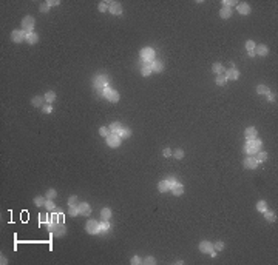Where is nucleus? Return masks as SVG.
<instances>
[{
    "instance_id": "6ab92c4d",
    "label": "nucleus",
    "mask_w": 278,
    "mask_h": 265,
    "mask_svg": "<svg viewBox=\"0 0 278 265\" xmlns=\"http://www.w3.org/2000/svg\"><path fill=\"white\" fill-rule=\"evenodd\" d=\"M238 12H240V14H243V16H247V14H250V6H249L246 2L238 3Z\"/></svg>"
},
{
    "instance_id": "6e6552de",
    "label": "nucleus",
    "mask_w": 278,
    "mask_h": 265,
    "mask_svg": "<svg viewBox=\"0 0 278 265\" xmlns=\"http://www.w3.org/2000/svg\"><path fill=\"white\" fill-rule=\"evenodd\" d=\"M107 145L111 148H117L121 145V137H119L116 132H110V136L107 137Z\"/></svg>"
},
{
    "instance_id": "7ed1b4c3",
    "label": "nucleus",
    "mask_w": 278,
    "mask_h": 265,
    "mask_svg": "<svg viewBox=\"0 0 278 265\" xmlns=\"http://www.w3.org/2000/svg\"><path fill=\"white\" fill-rule=\"evenodd\" d=\"M141 57L145 63H152L153 59H155V49L153 48H144L141 51Z\"/></svg>"
},
{
    "instance_id": "58836bf2",
    "label": "nucleus",
    "mask_w": 278,
    "mask_h": 265,
    "mask_svg": "<svg viewBox=\"0 0 278 265\" xmlns=\"http://www.w3.org/2000/svg\"><path fill=\"white\" fill-rule=\"evenodd\" d=\"M99 134H101L102 137H108V136H110V129L105 128V126H101V128H99Z\"/></svg>"
},
{
    "instance_id": "5701e85b",
    "label": "nucleus",
    "mask_w": 278,
    "mask_h": 265,
    "mask_svg": "<svg viewBox=\"0 0 278 265\" xmlns=\"http://www.w3.org/2000/svg\"><path fill=\"white\" fill-rule=\"evenodd\" d=\"M37 40H39V36H37L34 31L26 34V42H28L30 45H34V43H37Z\"/></svg>"
},
{
    "instance_id": "a18cd8bd",
    "label": "nucleus",
    "mask_w": 278,
    "mask_h": 265,
    "mask_svg": "<svg viewBox=\"0 0 278 265\" xmlns=\"http://www.w3.org/2000/svg\"><path fill=\"white\" fill-rule=\"evenodd\" d=\"M213 250H216V251H221V250H224V242H222V241H218V242H215V244H213Z\"/></svg>"
},
{
    "instance_id": "72a5a7b5",
    "label": "nucleus",
    "mask_w": 278,
    "mask_h": 265,
    "mask_svg": "<svg viewBox=\"0 0 278 265\" xmlns=\"http://www.w3.org/2000/svg\"><path fill=\"white\" fill-rule=\"evenodd\" d=\"M45 202H46V197H42V196L34 197V204H36L37 207H45Z\"/></svg>"
},
{
    "instance_id": "e433bc0d",
    "label": "nucleus",
    "mask_w": 278,
    "mask_h": 265,
    "mask_svg": "<svg viewBox=\"0 0 278 265\" xmlns=\"http://www.w3.org/2000/svg\"><path fill=\"white\" fill-rule=\"evenodd\" d=\"M45 208L48 210V211H53L56 208V204L53 202V199H46V202H45Z\"/></svg>"
},
{
    "instance_id": "79ce46f5",
    "label": "nucleus",
    "mask_w": 278,
    "mask_h": 265,
    "mask_svg": "<svg viewBox=\"0 0 278 265\" xmlns=\"http://www.w3.org/2000/svg\"><path fill=\"white\" fill-rule=\"evenodd\" d=\"M255 46H257V45H255L254 40H247V42H246V49H247V51H254Z\"/></svg>"
},
{
    "instance_id": "aec40b11",
    "label": "nucleus",
    "mask_w": 278,
    "mask_h": 265,
    "mask_svg": "<svg viewBox=\"0 0 278 265\" xmlns=\"http://www.w3.org/2000/svg\"><path fill=\"white\" fill-rule=\"evenodd\" d=\"M164 70V63L161 60H153L152 62V71L153 73H161Z\"/></svg>"
},
{
    "instance_id": "8fccbe9b",
    "label": "nucleus",
    "mask_w": 278,
    "mask_h": 265,
    "mask_svg": "<svg viewBox=\"0 0 278 265\" xmlns=\"http://www.w3.org/2000/svg\"><path fill=\"white\" fill-rule=\"evenodd\" d=\"M131 263H133V265H139V263H142V259L139 256H133V257H131Z\"/></svg>"
},
{
    "instance_id": "37998d69",
    "label": "nucleus",
    "mask_w": 278,
    "mask_h": 265,
    "mask_svg": "<svg viewBox=\"0 0 278 265\" xmlns=\"http://www.w3.org/2000/svg\"><path fill=\"white\" fill-rule=\"evenodd\" d=\"M68 214H70L71 217H74V216H77V214H79L77 205H76V207H70V210H68Z\"/></svg>"
},
{
    "instance_id": "c03bdc74",
    "label": "nucleus",
    "mask_w": 278,
    "mask_h": 265,
    "mask_svg": "<svg viewBox=\"0 0 278 265\" xmlns=\"http://www.w3.org/2000/svg\"><path fill=\"white\" fill-rule=\"evenodd\" d=\"M48 220H50V217H48V214H46V213L39 214V222H40V223H46Z\"/></svg>"
},
{
    "instance_id": "49530a36",
    "label": "nucleus",
    "mask_w": 278,
    "mask_h": 265,
    "mask_svg": "<svg viewBox=\"0 0 278 265\" xmlns=\"http://www.w3.org/2000/svg\"><path fill=\"white\" fill-rule=\"evenodd\" d=\"M144 263H147V265H155L156 263V259L153 257V256H147L144 259Z\"/></svg>"
},
{
    "instance_id": "2eb2a0df",
    "label": "nucleus",
    "mask_w": 278,
    "mask_h": 265,
    "mask_svg": "<svg viewBox=\"0 0 278 265\" xmlns=\"http://www.w3.org/2000/svg\"><path fill=\"white\" fill-rule=\"evenodd\" d=\"M254 51H255L257 56H261V57H264V56L269 54V48H267L266 45H257Z\"/></svg>"
},
{
    "instance_id": "4d7b16f0",
    "label": "nucleus",
    "mask_w": 278,
    "mask_h": 265,
    "mask_svg": "<svg viewBox=\"0 0 278 265\" xmlns=\"http://www.w3.org/2000/svg\"><path fill=\"white\" fill-rule=\"evenodd\" d=\"M0 262H2V265H6V263H8V259L2 254V257H0Z\"/></svg>"
},
{
    "instance_id": "b1692460",
    "label": "nucleus",
    "mask_w": 278,
    "mask_h": 265,
    "mask_svg": "<svg viewBox=\"0 0 278 265\" xmlns=\"http://www.w3.org/2000/svg\"><path fill=\"white\" fill-rule=\"evenodd\" d=\"M153 71H152V63H144V66H142V70H141V74L144 76V77H147V76H150Z\"/></svg>"
},
{
    "instance_id": "f257e3e1",
    "label": "nucleus",
    "mask_w": 278,
    "mask_h": 265,
    "mask_svg": "<svg viewBox=\"0 0 278 265\" xmlns=\"http://www.w3.org/2000/svg\"><path fill=\"white\" fill-rule=\"evenodd\" d=\"M261 150V140L257 137V139H254V140H247V143H246V147H244V153L247 154V156H254L255 153H258Z\"/></svg>"
},
{
    "instance_id": "4468645a",
    "label": "nucleus",
    "mask_w": 278,
    "mask_h": 265,
    "mask_svg": "<svg viewBox=\"0 0 278 265\" xmlns=\"http://www.w3.org/2000/svg\"><path fill=\"white\" fill-rule=\"evenodd\" d=\"M77 210H79V214H84V216H90L91 213V207L87 202H81L77 205Z\"/></svg>"
},
{
    "instance_id": "09e8293b",
    "label": "nucleus",
    "mask_w": 278,
    "mask_h": 265,
    "mask_svg": "<svg viewBox=\"0 0 278 265\" xmlns=\"http://www.w3.org/2000/svg\"><path fill=\"white\" fill-rule=\"evenodd\" d=\"M68 205H70V207H76V205H77V197H76V196H71V197L68 199Z\"/></svg>"
},
{
    "instance_id": "f3484780",
    "label": "nucleus",
    "mask_w": 278,
    "mask_h": 265,
    "mask_svg": "<svg viewBox=\"0 0 278 265\" xmlns=\"http://www.w3.org/2000/svg\"><path fill=\"white\" fill-rule=\"evenodd\" d=\"M43 100H45V97H42V96H34L31 99V105L36 107V108H42L43 107Z\"/></svg>"
},
{
    "instance_id": "4be33fe9",
    "label": "nucleus",
    "mask_w": 278,
    "mask_h": 265,
    "mask_svg": "<svg viewBox=\"0 0 278 265\" xmlns=\"http://www.w3.org/2000/svg\"><path fill=\"white\" fill-rule=\"evenodd\" d=\"M255 156H257V157H255V161H257L258 164L266 162V161H267V153H266V151H261V150H260L258 153H255Z\"/></svg>"
},
{
    "instance_id": "a19ab883",
    "label": "nucleus",
    "mask_w": 278,
    "mask_h": 265,
    "mask_svg": "<svg viewBox=\"0 0 278 265\" xmlns=\"http://www.w3.org/2000/svg\"><path fill=\"white\" fill-rule=\"evenodd\" d=\"M173 156H175L176 159H179V161H181V159H184V150H181V148L175 150V151H173Z\"/></svg>"
},
{
    "instance_id": "393cba45",
    "label": "nucleus",
    "mask_w": 278,
    "mask_h": 265,
    "mask_svg": "<svg viewBox=\"0 0 278 265\" xmlns=\"http://www.w3.org/2000/svg\"><path fill=\"white\" fill-rule=\"evenodd\" d=\"M158 190H159V193H165V191H168V190H170L168 182H167V180H161L159 183H158Z\"/></svg>"
},
{
    "instance_id": "864d4df0",
    "label": "nucleus",
    "mask_w": 278,
    "mask_h": 265,
    "mask_svg": "<svg viewBox=\"0 0 278 265\" xmlns=\"http://www.w3.org/2000/svg\"><path fill=\"white\" fill-rule=\"evenodd\" d=\"M167 182H168V187L171 188V187H173V185H175V183H176L178 180H176L175 177H168V179H167Z\"/></svg>"
},
{
    "instance_id": "dca6fc26",
    "label": "nucleus",
    "mask_w": 278,
    "mask_h": 265,
    "mask_svg": "<svg viewBox=\"0 0 278 265\" xmlns=\"http://www.w3.org/2000/svg\"><path fill=\"white\" fill-rule=\"evenodd\" d=\"M200 250L203 251V253H210V251L213 250V244L209 242V241H203L200 244Z\"/></svg>"
},
{
    "instance_id": "2f4dec72",
    "label": "nucleus",
    "mask_w": 278,
    "mask_h": 265,
    "mask_svg": "<svg viewBox=\"0 0 278 265\" xmlns=\"http://www.w3.org/2000/svg\"><path fill=\"white\" fill-rule=\"evenodd\" d=\"M212 70H213V73H216V74H222V71H224V66H222V63L216 62V63H213V66H212Z\"/></svg>"
},
{
    "instance_id": "c85d7f7f",
    "label": "nucleus",
    "mask_w": 278,
    "mask_h": 265,
    "mask_svg": "<svg viewBox=\"0 0 278 265\" xmlns=\"http://www.w3.org/2000/svg\"><path fill=\"white\" fill-rule=\"evenodd\" d=\"M54 100H56V92L54 91H48L45 94V102L46 103H53Z\"/></svg>"
},
{
    "instance_id": "c756f323",
    "label": "nucleus",
    "mask_w": 278,
    "mask_h": 265,
    "mask_svg": "<svg viewBox=\"0 0 278 265\" xmlns=\"http://www.w3.org/2000/svg\"><path fill=\"white\" fill-rule=\"evenodd\" d=\"M226 83H227V77L224 76V74H218V76H216V85L224 86Z\"/></svg>"
},
{
    "instance_id": "39448f33",
    "label": "nucleus",
    "mask_w": 278,
    "mask_h": 265,
    "mask_svg": "<svg viewBox=\"0 0 278 265\" xmlns=\"http://www.w3.org/2000/svg\"><path fill=\"white\" fill-rule=\"evenodd\" d=\"M65 233H67V227H65L63 222H59V223H54V225H53V231H51L53 236L60 237V236H63Z\"/></svg>"
},
{
    "instance_id": "cd10ccee",
    "label": "nucleus",
    "mask_w": 278,
    "mask_h": 265,
    "mask_svg": "<svg viewBox=\"0 0 278 265\" xmlns=\"http://www.w3.org/2000/svg\"><path fill=\"white\" fill-rule=\"evenodd\" d=\"M116 134L121 137V139H122V137H130V136H131V131H130L128 128H121V129L116 132Z\"/></svg>"
},
{
    "instance_id": "412c9836",
    "label": "nucleus",
    "mask_w": 278,
    "mask_h": 265,
    "mask_svg": "<svg viewBox=\"0 0 278 265\" xmlns=\"http://www.w3.org/2000/svg\"><path fill=\"white\" fill-rule=\"evenodd\" d=\"M232 16V9L229 8V6H222L221 9H219V17L221 19H229Z\"/></svg>"
},
{
    "instance_id": "9b49d317",
    "label": "nucleus",
    "mask_w": 278,
    "mask_h": 265,
    "mask_svg": "<svg viewBox=\"0 0 278 265\" xmlns=\"http://www.w3.org/2000/svg\"><path fill=\"white\" fill-rule=\"evenodd\" d=\"M243 165H244V168H247V170H255V168H257V165H258V162L255 161V157H254V156H247V157L244 159Z\"/></svg>"
},
{
    "instance_id": "f704fd0d",
    "label": "nucleus",
    "mask_w": 278,
    "mask_h": 265,
    "mask_svg": "<svg viewBox=\"0 0 278 265\" xmlns=\"http://www.w3.org/2000/svg\"><path fill=\"white\" fill-rule=\"evenodd\" d=\"M257 210L260 211V213H264V211L267 210V204H266V201H260V202L257 204Z\"/></svg>"
},
{
    "instance_id": "f03ea898",
    "label": "nucleus",
    "mask_w": 278,
    "mask_h": 265,
    "mask_svg": "<svg viewBox=\"0 0 278 265\" xmlns=\"http://www.w3.org/2000/svg\"><path fill=\"white\" fill-rule=\"evenodd\" d=\"M34 25H36V22H34L33 16H26V17L22 19V30L26 31V33H33Z\"/></svg>"
},
{
    "instance_id": "9d476101",
    "label": "nucleus",
    "mask_w": 278,
    "mask_h": 265,
    "mask_svg": "<svg viewBox=\"0 0 278 265\" xmlns=\"http://www.w3.org/2000/svg\"><path fill=\"white\" fill-rule=\"evenodd\" d=\"M85 228H87V231H88L90 234H97V233H101V227H99V223H97L96 220H88Z\"/></svg>"
},
{
    "instance_id": "0eeeda50",
    "label": "nucleus",
    "mask_w": 278,
    "mask_h": 265,
    "mask_svg": "<svg viewBox=\"0 0 278 265\" xmlns=\"http://www.w3.org/2000/svg\"><path fill=\"white\" fill-rule=\"evenodd\" d=\"M108 83H110V77H107V76H97L94 79V88L96 89L108 86Z\"/></svg>"
},
{
    "instance_id": "13d9d810",
    "label": "nucleus",
    "mask_w": 278,
    "mask_h": 265,
    "mask_svg": "<svg viewBox=\"0 0 278 265\" xmlns=\"http://www.w3.org/2000/svg\"><path fill=\"white\" fill-rule=\"evenodd\" d=\"M247 54H249V57H255V56H257L255 51H247Z\"/></svg>"
},
{
    "instance_id": "5fc2aeb1",
    "label": "nucleus",
    "mask_w": 278,
    "mask_h": 265,
    "mask_svg": "<svg viewBox=\"0 0 278 265\" xmlns=\"http://www.w3.org/2000/svg\"><path fill=\"white\" fill-rule=\"evenodd\" d=\"M162 154H164V156H165V157H170V156H171V154H173V151H171V150H170V148H165V150H164V151H162Z\"/></svg>"
},
{
    "instance_id": "ddd939ff",
    "label": "nucleus",
    "mask_w": 278,
    "mask_h": 265,
    "mask_svg": "<svg viewBox=\"0 0 278 265\" xmlns=\"http://www.w3.org/2000/svg\"><path fill=\"white\" fill-rule=\"evenodd\" d=\"M227 77V80H236L238 77H240V71H238L235 66H232L230 70H226V74H224Z\"/></svg>"
},
{
    "instance_id": "a878e982",
    "label": "nucleus",
    "mask_w": 278,
    "mask_h": 265,
    "mask_svg": "<svg viewBox=\"0 0 278 265\" xmlns=\"http://www.w3.org/2000/svg\"><path fill=\"white\" fill-rule=\"evenodd\" d=\"M264 219L269 220V222H275V220H276V214L273 213V211L266 210V211H264Z\"/></svg>"
},
{
    "instance_id": "c9c22d12",
    "label": "nucleus",
    "mask_w": 278,
    "mask_h": 265,
    "mask_svg": "<svg viewBox=\"0 0 278 265\" xmlns=\"http://www.w3.org/2000/svg\"><path fill=\"white\" fill-rule=\"evenodd\" d=\"M108 129H110V132H117L119 129H121V123H119V122H113V123H110Z\"/></svg>"
},
{
    "instance_id": "f8f14e48",
    "label": "nucleus",
    "mask_w": 278,
    "mask_h": 265,
    "mask_svg": "<svg viewBox=\"0 0 278 265\" xmlns=\"http://www.w3.org/2000/svg\"><path fill=\"white\" fill-rule=\"evenodd\" d=\"M244 136H246L247 140H254V139L258 137V131H257L255 126H249V128H246V131H244Z\"/></svg>"
},
{
    "instance_id": "a211bd4d",
    "label": "nucleus",
    "mask_w": 278,
    "mask_h": 265,
    "mask_svg": "<svg viewBox=\"0 0 278 265\" xmlns=\"http://www.w3.org/2000/svg\"><path fill=\"white\" fill-rule=\"evenodd\" d=\"M170 190H171V193H173L175 196H182V193H184V187H182L181 182H176Z\"/></svg>"
},
{
    "instance_id": "bb28decb",
    "label": "nucleus",
    "mask_w": 278,
    "mask_h": 265,
    "mask_svg": "<svg viewBox=\"0 0 278 265\" xmlns=\"http://www.w3.org/2000/svg\"><path fill=\"white\" fill-rule=\"evenodd\" d=\"M257 92H258V94H261V96H267L269 92H270V89L266 85H258L257 86Z\"/></svg>"
},
{
    "instance_id": "20e7f679",
    "label": "nucleus",
    "mask_w": 278,
    "mask_h": 265,
    "mask_svg": "<svg viewBox=\"0 0 278 265\" xmlns=\"http://www.w3.org/2000/svg\"><path fill=\"white\" fill-rule=\"evenodd\" d=\"M26 31H23V30H16V31H12L11 33V39H12V42H16V43H22L23 40H26Z\"/></svg>"
},
{
    "instance_id": "3c124183",
    "label": "nucleus",
    "mask_w": 278,
    "mask_h": 265,
    "mask_svg": "<svg viewBox=\"0 0 278 265\" xmlns=\"http://www.w3.org/2000/svg\"><path fill=\"white\" fill-rule=\"evenodd\" d=\"M39 11H40V12H48V11H50V5H48L46 2L42 3V5H40V9H39Z\"/></svg>"
},
{
    "instance_id": "473e14b6",
    "label": "nucleus",
    "mask_w": 278,
    "mask_h": 265,
    "mask_svg": "<svg viewBox=\"0 0 278 265\" xmlns=\"http://www.w3.org/2000/svg\"><path fill=\"white\" fill-rule=\"evenodd\" d=\"M111 210L110 208H102V211H101V216H102V219H111Z\"/></svg>"
},
{
    "instance_id": "603ef678",
    "label": "nucleus",
    "mask_w": 278,
    "mask_h": 265,
    "mask_svg": "<svg viewBox=\"0 0 278 265\" xmlns=\"http://www.w3.org/2000/svg\"><path fill=\"white\" fill-rule=\"evenodd\" d=\"M48 5H50V8H53V6H57V5H60V2L59 0H48L46 2Z\"/></svg>"
},
{
    "instance_id": "423d86ee",
    "label": "nucleus",
    "mask_w": 278,
    "mask_h": 265,
    "mask_svg": "<svg viewBox=\"0 0 278 265\" xmlns=\"http://www.w3.org/2000/svg\"><path fill=\"white\" fill-rule=\"evenodd\" d=\"M104 96L107 97L110 102H117L119 100V92L114 91V89H111L110 86H105L104 88Z\"/></svg>"
},
{
    "instance_id": "1a4fd4ad",
    "label": "nucleus",
    "mask_w": 278,
    "mask_h": 265,
    "mask_svg": "<svg viewBox=\"0 0 278 265\" xmlns=\"http://www.w3.org/2000/svg\"><path fill=\"white\" fill-rule=\"evenodd\" d=\"M108 3V11L114 16H121L122 14V6L119 2H107Z\"/></svg>"
},
{
    "instance_id": "4c0bfd02",
    "label": "nucleus",
    "mask_w": 278,
    "mask_h": 265,
    "mask_svg": "<svg viewBox=\"0 0 278 265\" xmlns=\"http://www.w3.org/2000/svg\"><path fill=\"white\" fill-rule=\"evenodd\" d=\"M56 196H57V193H56L54 188H50V190H46V193H45V197H46V199H54Z\"/></svg>"
},
{
    "instance_id": "6e6d98bb",
    "label": "nucleus",
    "mask_w": 278,
    "mask_h": 265,
    "mask_svg": "<svg viewBox=\"0 0 278 265\" xmlns=\"http://www.w3.org/2000/svg\"><path fill=\"white\" fill-rule=\"evenodd\" d=\"M267 99H269V102H275L276 100L275 94H272V92H269V94H267Z\"/></svg>"
},
{
    "instance_id": "7c9ffc66",
    "label": "nucleus",
    "mask_w": 278,
    "mask_h": 265,
    "mask_svg": "<svg viewBox=\"0 0 278 265\" xmlns=\"http://www.w3.org/2000/svg\"><path fill=\"white\" fill-rule=\"evenodd\" d=\"M99 227H101V231H102V233H107V231L110 230V222H108L107 219H104V220L99 223Z\"/></svg>"
},
{
    "instance_id": "de8ad7c7",
    "label": "nucleus",
    "mask_w": 278,
    "mask_h": 265,
    "mask_svg": "<svg viewBox=\"0 0 278 265\" xmlns=\"http://www.w3.org/2000/svg\"><path fill=\"white\" fill-rule=\"evenodd\" d=\"M99 11L101 12H107L108 11V3L107 2H101L99 3Z\"/></svg>"
},
{
    "instance_id": "ea45409f",
    "label": "nucleus",
    "mask_w": 278,
    "mask_h": 265,
    "mask_svg": "<svg viewBox=\"0 0 278 265\" xmlns=\"http://www.w3.org/2000/svg\"><path fill=\"white\" fill-rule=\"evenodd\" d=\"M40 110H42L45 114H50V113H53V105H51V103H46V105H43Z\"/></svg>"
}]
</instances>
